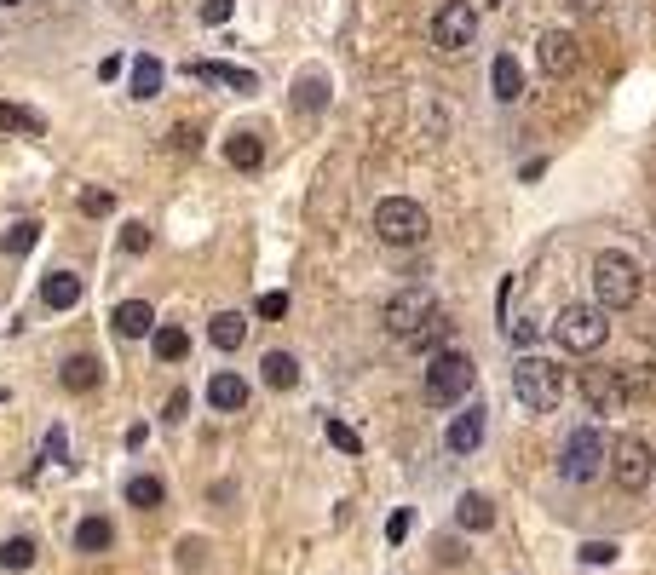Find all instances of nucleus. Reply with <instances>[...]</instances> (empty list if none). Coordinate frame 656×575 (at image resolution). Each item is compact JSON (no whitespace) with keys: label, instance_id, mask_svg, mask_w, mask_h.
<instances>
[{"label":"nucleus","instance_id":"f257e3e1","mask_svg":"<svg viewBox=\"0 0 656 575\" xmlns=\"http://www.w3.org/2000/svg\"><path fill=\"white\" fill-rule=\"evenodd\" d=\"M639 294H645V276H639V265H633L628 253L605 248L593 259V299H599L605 311H633Z\"/></svg>","mask_w":656,"mask_h":575},{"label":"nucleus","instance_id":"f03ea898","mask_svg":"<svg viewBox=\"0 0 656 575\" xmlns=\"http://www.w3.org/2000/svg\"><path fill=\"white\" fill-rule=\"evenodd\" d=\"M472 380H478V363H472L467 351H432V363H426V403L432 409H455L461 397L472 391Z\"/></svg>","mask_w":656,"mask_h":575},{"label":"nucleus","instance_id":"7ed1b4c3","mask_svg":"<svg viewBox=\"0 0 656 575\" xmlns=\"http://www.w3.org/2000/svg\"><path fill=\"white\" fill-rule=\"evenodd\" d=\"M513 391H518V403H524L530 414H553L559 397H564V368L553 363V357H518Z\"/></svg>","mask_w":656,"mask_h":575},{"label":"nucleus","instance_id":"20e7f679","mask_svg":"<svg viewBox=\"0 0 656 575\" xmlns=\"http://www.w3.org/2000/svg\"><path fill=\"white\" fill-rule=\"evenodd\" d=\"M605 317H610L605 305H582V299H576V305H564V311H559L553 340H559L564 351H576V357H593V351L610 340V322Z\"/></svg>","mask_w":656,"mask_h":575},{"label":"nucleus","instance_id":"39448f33","mask_svg":"<svg viewBox=\"0 0 656 575\" xmlns=\"http://www.w3.org/2000/svg\"><path fill=\"white\" fill-rule=\"evenodd\" d=\"M375 230L386 248H421L426 230H432V219H426L421 202H409V196H386V202L375 207Z\"/></svg>","mask_w":656,"mask_h":575},{"label":"nucleus","instance_id":"423d86ee","mask_svg":"<svg viewBox=\"0 0 656 575\" xmlns=\"http://www.w3.org/2000/svg\"><path fill=\"white\" fill-rule=\"evenodd\" d=\"M605 466H610V437L599 432V426H576V432L564 437L559 472H564L570 483H593Z\"/></svg>","mask_w":656,"mask_h":575},{"label":"nucleus","instance_id":"0eeeda50","mask_svg":"<svg viewBox=\"0 0 656 575\" xmlns=\"http://www.w3.org/2000/svg\"><path fill=\"white\" fill-rule=\"evenodd\" d=\"M472 41H478V12H472L467 0H444V6L432 12V46H438L444 58H461Z\"/></svg>","mask_w":656,"mask_h":575},{"label":"nucleus","instance_id":"6e6552de","mask_svg":"<svg viewBox=\"0 0 656 575\" xmlns=\"http://www.w3.org/2000/svg\"><path fill=\"white\" fill-rule=\"evenodd\" d=\"M438 311V299L426 294V288H403V294H392L386 299V311H380V322H386V334L398 345H409L415 334L426 328V317Z\"/></svg>","mask_w":656,"mask_h":575},{"label":"nucleus","instance_id":"1a4fd4ad","mask_svg":"<svg viewBox=\"0 0 656 575\" xmlns=\"http://www.w3.org/2000/svg\"><path fill=\"white\" fill-rule=\"evenodd\" d=\"M610 478L622 483V489H645V483L656 478V449L651 443H645V437H616V443H610Z\"/></svg>","mask_w":656,"mask_h":575},{"label":"nucleus","instance_id":"9d476101","mask_svg":"<svg viewBox=\"0 0 656 575\" xmlns=\"http://www.w3.org/2000/svg\"><path fill=\"white\" fill-rule=\"evenodd\" d=\"M576 386H582L587 414H622V409H628V386H622V368H610V363H587L582 374H576Z\"/></svg>","mask_w":656,"mask_h":575},{"label":"nucleus","instance_id":"9b49d317","mask_svg":"<svg viewBox=\"0 0 656 575\" xmlns=\"http://www.w3.org/2000/svg\"><path fill=\"white\" fill-rule=\"evenodd\" d=\"M536 69H541V75H553V81L576 75V69H582V41H576L570 29H541V41H536Z\"/></svg>","mask_w":656,"mask_h":575},{"label":"nucleus","instance_id":"f8f14e48","mask_svg":"<svg viewBox=\"0 0 656 575\" xmlns=\"http://www.w3.org/2000/svg\"><path fill=\"white\" fill-rule=\"evenodd\" d=\"M444 443H449V455H472V449L484 443V409L472 403V409L449 414V432H444Z\"/></svg>","mask_w":656,"mask_h":575},{"label":"nucleus","instance_id":"ddd939ff","mask_svg":"<svg viewBox=\"0 0 656 575\" xmlns=\"http://www.w3.org/2000/svg\"><path fill=\"white\" fill-rule=\"evenodd\" d=\"M190 75L196 81H219V87H231V92H254V69H236V64H219V58H190Z\"/></svg>","mask_w":656,"mask_h":575},{"label":"nucleus","instance_id":"4468645a","mask_svg":"<svg viewBox=\"0 0 656 575\" xmlns=\"http://www.w3.org/2000/svg\"><path fill=\"white\" fill-rule=\"evenodd\" d=\"M121 340H144V334H156V305H144V299H121L116 311H110Z\"/></svg>","mask_w":656,"mask_h":575},{"label":"nucleus","instance_id":"2eb2a0df","mask_svg":"<svg viewBox=\"0 0 656 575\" xmlns=\"http://www.w3.org/2000/svg\"><path fill=\"white\" fill-rule=\"evenodd\" d=\"M208 403H213V409H225V414L248 409V380L231 374V368H219V374L208 380Z\"/></svg>","mask_w":656,"mask_h":575},{"label":"nucleus","instance_id":"dca6fc26","mask_svg":"<svg viewBox=\"0 0 656 575\" xmlns=\"http://www.w3.org/2000/svg\"><path fill=\"white\" fill-rule=\"evenodd\" d=\"M490 92H495V104H518L524 98V69H518V58H495L490 64Z\"/></svg>","mask_w":656,"mask_h":575},{"label":"nucleus","instance_id":"f3484780","mask_svg":"<svg viewBox=\"0 0 656 575\" xmlns=\"http://www.w3.org/2000/svg\"><path fill=\"white\" fill-rule=\"evenodd\" d=\"M455 524L472 529V535H484V529H495V506L490 495H478V489H467L461 501H455Z\"/></svg>","mask_w":656,"mask_h":575},{"label":"nucleus","instance_id":"a211bd4d","mask_svg":"<svg viewBox=\"0 0 656 575\" xmlns=\"http://www.w3.org/2000/svg\"><path fill=\"white\" fill-rule=\"evenodd\" d=\"M41 299H47L52 311L81 305V276H75V271H47V276H41Z\"/></svg>","mask_w":656,"mask_h":575},{"label":"nucleus","instance_id":"6ab92c4d","mask_svg":"<svg viewBox=\"0 0 656 575\" xmlns=\"http://www.w3.org/2000/svg\"><path fill=\"white\" fill-rule=\"evenodd\" d=\"M225 161H231L236 173H254L259 161H265V138L259 133H231L225 138Z\"/></svg>","mask_w":656,"mask_h":575},{"label":"nucleus","instance_id":"aec40b11","mask_svg":"<svg viewBox=\"0 0 656 575\" xmlns=\"http://www.w3.org/2000/svg\"><path fill=\"white\" fill-rule=\"evenodd\" d=\"M127 92H133V98H156V92H162V58H156V52H139V58H133Z\"/></svg>","mask_w":656,"mask_h":575},{"label":"nucleus","instance_id":"412c9836","mask_svg":"<svg viewBox=\"0 0 656 575\" xmlns=\"http://www.w3.org/2000/svg\"><path fill=\"white\" fill-rule=\"evenodd\" d=\"M0 133H29V138H41V133H47V121L29 110V104H12V98H0Z\"/></svg>","mask_w":656,"mask_h":575},{"label":"nucleus","instance_id":"4be33fe9","mask_svg":"<svg viewBox=\"0 0 656 575\" xmlns=\"http://www.w3.org/2000/svg\"><path fill=\"white\" fill-rule=\"evenodd\" d=\"M208 340L219 345V351H236V345L248 340V317H242V311H219V317L208 322Z\"/></svg>","mask_w":656,"mask_h":575},{"label":"nucleus","instance_id":"5701e85b","mask_svg":"<svg viewBox=\"0 0 656 575\" xmlns=\"http://www.w3.org/2000/svg\"><path fill=\"white\" fill-rule=\"evenodd\" d=\"M110 547H116L110 518H81V529H75V552H110Z\"/></svg>","mask_w":656,"mask_h":575},{"label":"nucleus","instance_id":"b1692460","mask_svg":"<svg viewBox=\"0 0 656 575\" xmlns=\"http://www.w3.org/2000/svg\"><path fill=\"white\" fill-rule=\"evenodd\" d=\"M449 328H455V322H449V311H444V305H438V311L426 317V328H421V334H415V340H409V351H426V357H432V351H444Z\"/></svg>","mask_w":656,"mask_h":575},{"label":"nucleus","instance_id":"393cba45","mask_svg":"<svg viewBox=\"0 0 656 575\" xmlns=\"http://www.w3.org/2000/svg\"><path fill=\"white\" fill-rule=\"evenodd\" d=\"M265 386L271 391H288L294 386V380H300V363H294V357H288V351H265Z\"/></svg>","mask_w":656,"mask_h":575},{"label":"nucleus","instance_id":"a878e982","mask_svg":"<svg viewBox=\"0 0 656 575\" xmlns=\"http://www.w3.org/2000/svg\"><path fill=\"white\" fill-rule=\"evenodd\" d=\"M150 340H156V357H162V363H185V357H190V334H185V328H173V322L156 328Z\"/></svg>","mask_w":656,"mask_h":575},{"label":"nucleus","instance_id":"bb28decb","mask_svg":"<svg viewBox=\"0 0 656 575\" xmlns=\"http://www.w3.org/2000/svg\"><path fill=\"white\" fill-rule=\"evenodd\" d=\"M127 501L139 506V512H156V506L167 501V483L162 478H133L127 483Z\"/></svg>","mask_w":656,"mask_h":575},{"label":"nucleus","instance_id":"cd10ccee","mask_svg":"<svg viewBox=\"0 0 656 575\" xmlns=\"http://www.w3.org/2000/svg\"><path fill=\"white\" fill-rule=\"evenodd\" d=\"M64 386L70 391H93L98 386V357H87V351L70 357V363H64Z\"/></svg>","mask_w":656,"mask_h":575},{"label":"nucleus","instance_id":"c85d7f7f","mask_svg":"<svg viewBox=\"0 0 656 575\" xmlns=\"http://www.w3.org/2000/svg\"><path fill=\"white\" fill-rule=\"evenodd\" d=\"M35 242H41V225H35V219H18V225L0 236V248L12 253V259H24V253L35 248Z\"/></svg>","mask_w":656,"mask_h":575},{"label":"nucleus","instance_id":"c756f323","mask_svg":"<svg viewBox=\"0 0 656 575\" xmlns=\"http://www.w3.org/2000/svg\"><path fill=\"white\" fill-rule=\"evenodd\" d=\"M0 564H6V570H29V564H35V541H29V535L0 541Z\"/></svg>","mask_w":656,"mask_h":575},{"label":"nucleus","instance_id":"7c9ffc66","mask_svg":"<svg viewBox=\"0 0 656 575\" xmlns=\"http://www.w3.org/2000/svg\"><path fill=\"white\" fill-rule=\"evenodd\" d=\"M294 104H300V110H323V104H328V81H323V75H300Z\"/></svg>","mask_w":656,"mask_h":575},{"label":"nucleus","instance_id":"2f4dec72","mask_svg":"<svg viewBox=\"0 0 656 575\" xmlns=\"http://www.w3.org/2000/svg\"><path fill=\"white\" fill-rule=\"evenodd\" d=\"M622 386H628V397L656 391V363H628V368H622Z\"/></svg>","mask_w":656,"mask_h":575},{"label":"nucleus","instance_id":"473e14b6","mask_svg":"<svg viewBox=\"0 0 656 575\" xmlns=\"http://www.w3.org/2000/svg\"><path fill=\"white\" fill-rule=\"evenodd\" d=\"M323 432H328V443H334L340 455H357V449H363V437H357L352 426H346V420H328Z\"/></svg>","mask_w":656,"mask_h":575},{"label":"nucleus","instance_id":"72a5a7b5","mask_svg":"<svg viewBox=\"0 0 656 575\" xmlns=\"http://www.w3.org/2000/svg\"><path fill=\"white\" fill-rule=\"evenodd\" d=\"M121 248L127 253H150V225H144V219H127V225H121Z\"/></svg>","mask_w":656,"mask_h":575},{"label":"nucleus","instance_id":"f704fd0d","mask_svg":"<svg viewBox=\"0 0 656 575\" xmlns=\"http://www.w3.org/2000/svg\"><path fill=\"white\" fill-rule=\"evenodd\" d=\"M110 207H116V196H110V190H81V213H87V219H104V213H110Z\"/></svg>","mask_w":656,"mask_h":575},{"label":"nucleus","instance_id":"c9c22d12","mask_svg":"<svg viewBox=\"0 0 656 575\" xmlns=\"http://www.w3.org/2000/svg\"><path fill=\"white\" fill-rule=\"evenodd\" d=\"M47 460H52V466H64V460H70V437H64V426H52V432H47Z\"/></svg>","mask_w":656,"mask_h":575},{"label":"nucleus","instance_id":"e433bc0d","mask_svg":"<svg viewBox=\"0 0 656 575\" xmlns=\"http://www.w3.org/2000/svg\"><path fill=\"white\" fill-rule=\"evenodd\" d=\"M582 564H616V541H587Z\"/></svg>","mask_w":656,"mask_h":575},{"label":"nucleus","instance_id":"4c0bfd02","mask_svg":"<svg viewBox=\"0 0 656 575\" xmlns=\"http://www.w3.org/2000/svg\"><path fill=\"white\" fill-rule=\"evenodd\" d=\"M536 340H541L536 317H518V322H513V345H518V351H530V345H536Z\"/></svg>","mask_w":656,"mask_h":575},{"label":"nucleus","instance_id":"58836bf2","mask_svg":"<svg viewBox=\"0 0 656 575\" xmlns=\"http://www.w3.org/2000/svg\"><path fill=\"white\" fill-rule=\"evenodd\" d=\"M409 529H415V512L403 506V512H392V518H386V541H403Z\"/></svg>","mask_w":656,"mask_h":575},{"label":"nucleus","instance_id":"ea45409f","mask_svg":"<svg viewBox=\"0 0 656 575\" xmlns=\"http://www.w3.org/2000/svg\"><path fill=\"white\" fill-rule=\"evenodd\" d=\"M185 409H190V391H173V397H167V409H162V420H167V426H179Z\"/></svg>","mask_w":656,"mask_h":575},{"label":"nucleus","instance_id":"a19ab883","mask_svg":"<svg viewBox=\"0 0 656 575\" xmlns=\"http://www.w3.org/2000/svg\"><path fill=\"white\" fill-rule=\"evenodd\" d=\"M259 317H288V294H259Z\"/></svg>","mask_w":656,"mask_h":575},{"label":"nucleus","instance_id":"79ce46f5","mask_svg":"<svg viewBox=\"0 0 656 575\" xmlns=\"http://www.w3.org/2000/svg\"><path fill=\"white\" fill-rule=\"evenodd\" d=\"M231 18V0H202V23H225Z\"/></svg>","mask_w":656,"mask_h":575},{"label":"nucleus","instance_id":"37998d69","mask_svg":"<svg viewBox=\"0 0 656 575\" xmlns=\"http://www.w3.org/2000/svg\"><path fill=\"white\" fill-rule=\"evenodd\" d=\"M564 6H570V12H582V18H599L610 0H564Z\"/></svg>","mask_w":656,"mask_h":575},{"label":"nucleus","instance_id":"c03bdc74","mask_svg":"<svg viewBox=\"0 0 656 575\" xmlns=\"http://www.w3.org/2000/svg\"><path fill=\"white\" fill-rule=\"evenodd\" d=\"M116 75H121V58H116V52H110V58L98 64V81H116Z\"/></svg>","mask_w":656,"mask_h":575},{"label":"nucleus","instance_id":"a18cd8bd","mask_svg":"<svg viewBox=\"0 0 656 575\" xmlns=\"http://www.w3.org/2000/svg\"><path fill=\"white\" fill-rule=\"evenodd\" d=\"M0 6H18V0H0Z\"/></svg>","mask_w":656,"mask_h":575},{"label":"nucleus","instance_id":"49530a36","mask_svg":"<svg viewBox=\"0 0 656 575\" xmlns=\"http://www.w3.org/2000/svg\"><path fill=\"white\" fill-rule=\"evenodd\" d=\"M495 6H501V0H495Z\"/></svg>","mask_w":656,"mask_h":575}]
</instances>
